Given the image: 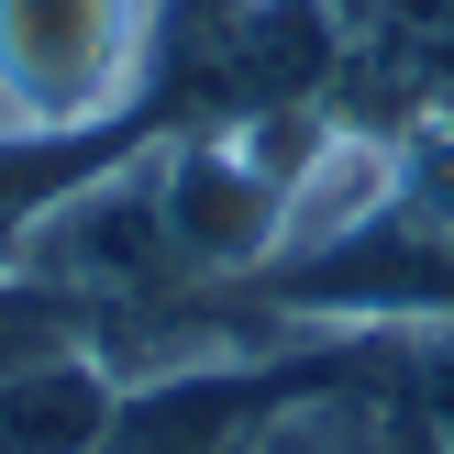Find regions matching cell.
I'll use <instances>...</instances> for the list:
<instances>
[{
    "label": "cell",
    "instance_id": "obj_1",
    "mask_svg": "<svg viewBox=\"0 0 454 454\" xmlns=\"http://www.w3.org/2000/svg\"><path fill=\"white\" fill-rule=\"evenodd\" d=\"M167 67V0H0V145H78Z\"/></svg>",
    "mask_w": 454,
    "mask_h": 454
},
{
    "label": "cell",
    "instance_id": "obj_4",
    "mask_svg": "<svg viewBox=\"0 0 454 454\" xmlns=\"http://www.w3.org/2000/svg\"><path fill=\"white\" fill-rule=\"evenodd\" d=\"M266 421V366H189V377H145V399L122 388L100 454H244Z\"/></svg>",
    "mask_w": 454,
    "mask_h": 454
},
{
    "label": "cell",
    "instance_id": "obj_5",
    "mask_svg": "<svg viewBox=\"0 0 454 454\" xmlns=\"http://www.w3.org/2000/svg\"><path fill=\"white\" fill-rule=\"evenodd\" d=\"M421 454H443V443H433V433H421Z\"/></svg>",
    "mask_w": 454,
    "mask_h": 454
},
{
    "label": "cell",
    "instance_id": "obj_3",
    "mask_svg": "<svg viewBox=\"0 0 454 454\" xmlns=\"http://www.w3.org/2000/svg\"><path fill=\"white\" fill-rule=\"evenodd\" d=\"M111 421H122V366L100 344L0 366V454H100Z\"/></svg>",
    "mask_w": 454,
    "mask_h": 454
},
{
    "label": "cell",
    "instance_id": "obj_2",
    "mask_svg": "<svg viewBox=\"0 0 454 454\" xmlns=\"http://www.w3.org/2000/svg\"><path fill=\"white\" fill-rule=\"evenodd\" d=\"M12 266H34L44 288L89 310V322H145V310L189 300V255L167 233V145L155 155H111V167H78L34 222H22Z\"/></svg>",
    "mask_w": 454,
    "mask_h": 454
}]
</instances>
